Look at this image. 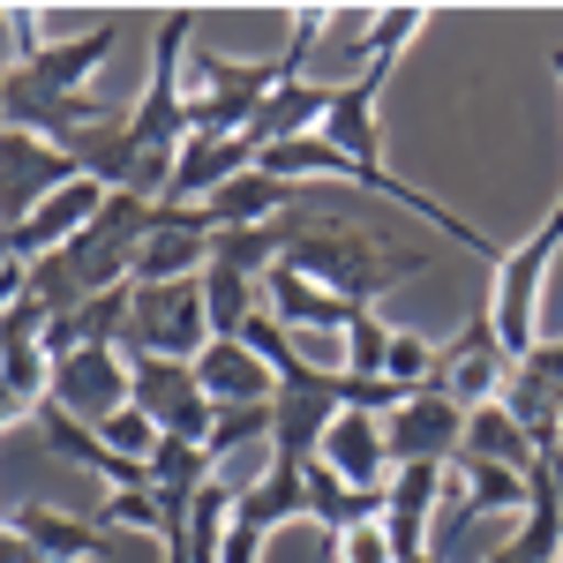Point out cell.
I'll list each match as a JSON object with an SVG mask.
<instances>
[{"label":"cell","mask_w":563,"mask_h":563,"mask_svg":"<svg viewBox=\"0 0 563 563\" xmlns=\"http://www.w3.org/2000/svg\"><path fill=\"white\" fill-rule=\"evenodd\" d=\"M421 23H429V8H413V0H398V8H384V15L368 23L361 68L331 90L323 143L339 151V180L368 188V196H384V203H398V211H413L421 225H443L459 249H474V256L496 271V263H504V241H488V233H481V225H466L451 203H435L429 188H413V180H398L384 166V84L398 76V60H406V45H413V31H421Z\"/></svg>","instance_id":"obj_1"},{"label":"cell","mask_w":563,"mask_h":563,"mask_svg":"<svg viewBox=\"0 0 563 563\" xmlns=\"http://www.w3.org/2000/svg\"><path fill=\"white\" fill-rule=\"evenodd\" d=\"M286 263L316 278L323 294H339L353 308H384L390 286H406V278H421L429 256H413V249H390L376 233H361L353 218H323V225H308L301 241L286 249Z\"/></svg>","instance_id":"obj_2"},{"label":"cell","mask_w":563,"mask_h":563,"mask_svg":"<svg viewBox=\"0 0 563 563\" xmlns=\"http://www.w3.org/2000/svg\"><path fill=\"white\" fill-rule=\"evenodd\" d=\"M188 45H196V8L151 15V84H143V98L121 113V121H129V143L143 158H180V143H188V90H180Z\"/></svg>","instance_id":"obj_3"},{"label":"cell","mask_w":563,"mask_h":563,"mask_svg":"<svg viewBox=\"0 0 563 563\" xmlns=\"http://www.w3.org/2000/svg\"><path fill=\"white\" fill-rule=\"evenodd\" d=\"M211 346V316H203V286H135L121 353H158V361H196Z\"/></svg>","instance_id":"obj_4"},{"label":"cell","mask_w":563,"mask_h":563,"mask_svg":"<svg viewBox=\"0 0 563 563\" xmlns=\"http://www.w3.org/2000/svg\"><path fill=\"white\" fill-rule=\"evenodd\" d=\"M211 241H218L211 211L151 203V233H143V249H135L129 286H196V278L211 271Z\"/></svg>","instance_id":"obj_5"},{"label":"cell","mask_w":563,"mask_h":563,"mask_svg":"<svg viewBox=\"0 0 563 563\" xmlns=\"http://www.w3.org/2000/svg\"><path fill=\"white\" fill-rule=\"evenodd\" d=\"M135 376V406L158 421V435H180V443H211L218 406L196 384V361H158V353H129Z\"/></svg>","instance_id":"obj_6"},{"label":"cell","mask_w":563,"mask_h":563,"mask_svg":"<svg viewBox=\"0 0 563 563\" xmlns=\"http://www.w3.org/2000/svg\"><path fill=\"white\" fill-rule=\"evenodd\" d=\"M459 443H466V406H451L443 390H413L406 406L384 413L390 466H451Z\"/></svg>","instance_id":"obj_7"},{"label":"cell","mask_w":563,"mask_h":563,"mask_svg":"<svg viewBox=\"0 0 563 563\" xmlns=\"http://www.w3.org/2000/svg\"><path fill=\"white\" fill-rule=\"evenodd\" d=\"M511 353H504V339H496V323H488V308H474L466 316V331L443 346V376H435V390L451 398V406H496L504 398V384H511Z\"/></svg>","instance_id":"obj_8"},{"label":"cell","mask_w":563,"mask_h":563,"mask_svg":"<svg viewBox=\"0 0 563 563\" xmlns=\"http://www.w3.org/2000/svg\"><path fill=\"white\" fill-rule=\"evenodd\" d=\"M45 406L76 413L84 429H98L106 413H121V406H135L129 353H121V346H84V353H68V361L53 368V398H45Z\"/></svg>","instance_id":"obj_9"},{"label":"cell","mask_w":563,"mask_h":563,"mask_svg":"<svg viewBox=\"0 0 563 563\" xmlns=\"http://www.w3.org/2000/svg\"><path fill=\"white\" fill-rule=\"evenodd\" d=\"M496 406L526 429L533 451H563V339H541V346L526 353Z\"/></svg>","instance_id":"obj_10"},{"label":"cell","mask_w":563,"mask_h":563,"mask_svg":"<svg viewBox=\"0 0 563 563\" xmlns=\"http://www.w3.org/2000/svg\"><path fill=\"white\" fill-rule=\"evenodd\" d=\"M68 180H84L76 166H68V151L0 129V225H23V218L38 211L45 196H60Z\"/></svg>","instance_id":"obj_11"},{"label":"cell","mask_w":563,"mask_h":563,"mask_svg":"<svg viewBox=\"0 0 563 563\" xmlns=\"http://www.w3.org/2000/svg\"><path fill=\"white\" fill-rule=\"evenodd\" d=\"M263 308H271L294 339H346V323L361 316L353 301H339V294H323L316 278H301L294 263H271V271H263Z\"/></svg>","instance_id":"obj_12"},{"label":"cell","mask_w":563,"mask_h":563,"mask_svg":"<svg viewBox=\"0 0 563 563\" xmlns=\"http://www.w3.org/2000/svg\"><path fill=\"white\" fill-rule=\"evenodd\" d=\"M346 488H390V451H384V413H361L346 406L331 429H323V451H316Z\"/></svg>","instance_id":"obj_13"},{"label":"cell","mask_w":563,"mask_h":563,"mask_svg":"<svg viewBox=\"0 0 563 563\" xmlns=\"http://www.w3.org/2000/svg\"><path fill=\"white\" fill-rule=\"evenodd\" d=\"M8 526L38 549L45 563H98L113 556V533L98 519H76V511H60V504H15L8 511Z\"/></svg>","instance_id":"obj_14"},{"label":"cell","mask_w":563,"mask_h":563,"mask_svg":"<svg viewBox=\"0 0 563 563\" xmlns=\"http://www.w3.org/2000/svg\"><path fill=\"white\" fill-rule=\"evenodd\" d=\"M196 384H203V398H211L218 413H233V406H271V398H278V376H271L241 339H211V346L196 353Z\"/></svg>","instance_id":"obj_15"},{"label":"cell","mask_w":563,"mask_h":563,"mask_svg":"<svg viewBox=\"0 0 563 563\" xmlns=\"http://www.w3.org/2000/svg\"><path fill=\"white\" fill-rule=\"evenodd\" d=\"M249 166H256V143H249V135H233V143H180L166 203H174V211H203L218 188H225V180H241Z\"/></svg>","instance_id":"obj_16"},{"label":"cell","mask_w":563,"mask_h":563,"mask_svg":"<svg viewBox=\"0 0 563 563\" xmlns=\"http://www.w3.org/2000/svg\"><path fill=\"white\" fill-rule=\"evenodd\" d=\"M331 90L339 84H308L294 76L286 90H271L256 106V121H249V143L256 151H278V143H301V135H323V113H331Z\"/></svg>","instance_id":"obj_17"},{"label":"cell","mask_w":563,"mask_h":563,"mask_svg":"<svg viewBox=\"0 0 563 563\" xmlns=\"http://www.w3.org/2000/svg\"><path fill=\"white\" fill-rule=\"evenodd\" d=\"M294 203H301V188H294V180H271V174H256V166H249L241 180H225V188H218L203 211H211L218 233H249V225H271V218H286Z\"/></svg>","instance_id":"obj_18"},{"label":"cell","mask_w":563,"mask_h":563,"mask_svg":"<svg viewBox=\"0 0 563 563\" xmlns=\"http://www.w3.org/2000/svg\"><path fill=\"white\" fill-rule=\"evenodd\" d=\"M451 488L466 504V519H511L526 511V474L519 466H488V459H451Z\"/></svg>","instance_id":"obj_19"},{"label":"cell","mask_w":563,"mask_h":563,"mask_svg":"<svg viewBox=\"0 0 563 563\" xmlns=\"http://www.w3.org/2000/svg\"><path fill=\"white\" fill-rule=\"evenodd\" d=\"M203 286V316H211V339H241V323L263 308V286L249 278V271H233V263H218L211 256V271L196 278Z\"/></svg>","instance_id":"obj_20"},{"label":"cell","mask_w":563,"mask_h":563,"mask_svg":"<svg viewBox=\"0 0 563 563\" xmlns=\"http://www.w3.org/2000/svg\"><path fill=\"white\" fill-rule=\"evenodd\" d=\"M459 459H488V466H533V443H526V429L504 413V406H474L466 413V443H459Z\"/></svg>","instance_id":"obj_21"},{"label":"cell","mask_w":563,"mask_h":563,"mask_svg":"<svg viewBox=\"0 0 563 563\" xmlns=\"http://www.w3.org/2000/svg\"><path fill=\"white\" fill-rule=\"evenodd\" d=\"M435 376H443V346H429L421 331H390V346H384V384L390 390H435Z\"/></svg>","instance_id":"obj_22"},{"label":"cell","mask_w":563,"mask_h":563,"mask_svg":"<svg viewBox=\"0 0 563 563\" xmlns=\"http://www.w3.org/2000/svg\"><path fill=\"white\" fill-rule=\"evenodd\" d=\"M211 474H218V466L203 459V443H180V435H166V443L151 451V488H158V496H196Z\"/></svg>","instance_id":"obj_23"},{"label":"cell","mask_w":563,"mask_h":563,"mask_svg":"<svg viewBox=\"0 0 563 563\" xmlns=\"http://www.w3.org/2000/svg\"><path fill=\"white\" fill-rule=\"evenodd\" d=\"M98 443H106L113 459H129V466H151V451H158L166 435H158V421H151L143 406H121V413L98 421Z\"/></svg>","instance_id":"obj_24"},{"label":"cell","mask_w":563,"mask_h":563,"mask_svg":"<svg viewBox=\"0 0 563 563\" xmlns=\"http://www.w3.org/2000/svg\"><path fill=\"white\" fill-rule=\"evenodd\" d=\"M384 346H390L384 308H361V316L346 323V376H361V384H384Z\"/></svg>","instance_id":"obj_25"},{"label":"cell","mask_w":563,"mask_h":563,"mask_svg":"<svg viewBox=\"0 0 563 563\" xmlns=\"http://www.w3.org/2000/svg\"><path fill=\"white\" fill-rule=\"evenodd\" d=\"M241 443H263V451H271V406H233V413H218V429H211V443H203V459L225 474V459H233Z\"/></svg>","instance_id":"obj_26"},{"label":"cell","mask_w":563,"mask_h":563,"mask_svg":"<svg viewBox=\"0 0 563 563\" xmlns=\"http://www.w3.org/2000/svg\"><path fill=\"white\" fill-rule=\"evenodd\" d=\"M331 563H398L390 526L384 519H361V526H346V533H331Z\"/></svg>","instance_id":"obj_27"},{"label":"cell","mask_w":563,"mask_h":563,"mask_svg":"<svg viewBox=\"0 0 563 563\" xmlns=\"http://www.w3.org/2000/svg\"><path fill=\"white\" fill-rule=\"evenodd\" d=\"M0 563H45V556H38V549H31V541H23L8 519H0Z\"/></svg>","instance_id":"obj_28"},{"label":"cell","mask_w":563,"mask_h":563,"mask_svg":"<svg viewBox=\"0 0 563 563\" xmlns=\"http://www.w3.org/2000/svg\"><path fill=\"white\" fill-rule=\"evenodd\" d=\"M23 413H31V406H23V398H15V384L0 376V435H8V429H23Z\"/></svg>","instance_id":"obj_29"},{"label":"cell","mask_w":563,"mask_h":563,"mask_svg":"<svg viewBox=\"0 0 563 563\" xmlns=\"http://www.w3.org/2000/svg\"><path fill=\"white\" fill-rule=\"evenodd\" d=\"M549 76H556V84H563V45H556V53H549Z\"/></svg>","instance_id":"obj_30"}]
</instances>
